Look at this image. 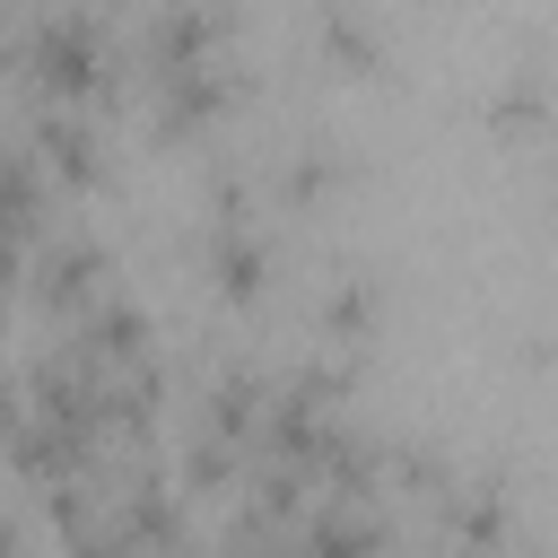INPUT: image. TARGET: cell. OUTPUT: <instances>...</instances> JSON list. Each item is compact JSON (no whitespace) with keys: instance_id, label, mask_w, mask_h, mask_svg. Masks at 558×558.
Listing matches in <instances>:
<instances>
[{"instance_id":"1","label":"cell","mask_w":558,"mask_h":558,"mask_svg":"<svg viewBox=\"0 0 558 558\" xmlns=\"http://www.w3.org/2000/svg\"><path fill=\"white\" fill-rule=\"evenodd\" d=\"M9 78H26L35 105H105L131 87L122 70V17L105 0H17V61Z\"/></svg>"},{"instance_id":"2","label":"cell","mask_w":558,"mask_h":558,"mask_svg":"<svg viewBox=\"0 0 558 558\" xmlns=\"http://www.w3.org/2000/svg\"><path fill=\"white\" fill-rule=\"evenodd\" d=\"M436 558H514L523 549V488L488 462H453V480L418 506Z\"/></svg>"},{"instance_id":"3","label":"cell","mask_w":558,"mask_h":558,"mask_svg":"<svg viewBox=\"0 0 558 558\" xmlns=\"http://www.w3.org/2000/svg\"><path fill=\"white\" fill-rule=\"evenodd\" d=\"M244 105H253V61H244V44L140 78V113H148L157 140H218Z\"/></svg>"},{"instance_id":"4","label":"cell","mask_w":558,"mask_h":558,"mask_svg":"<svg viewBox=\"0 0 558 558\" xmlns=\"http://www.w3.org/2000/svg\"><path fill=\"white\" fill-rule=\"evenodd\" d=\"M288 279V253L270 235V218H201V288L235 314L270 305Z\"/></svg>"},{"instance_id":"5","label":"cell","mask_w":558,"mask_h":558,"mask_svg":"<svg viewBox=\"0 0 558 558\" xmlns=\"http://www.w3.org/2000/svg\"><path fill=\"white\" fill-rule=\"evenodd\" d=\"M17 288H26V305L44 323H70L87 296L113 288V244L96 227H44L35 253H26V270H17Z\"/></svg>"},{"instance_id":"6","label":"cell","mask_w":558,"mask_h":558,"mask_svg":"<svg viewBox=\"0 0 558 558\" xmlns=\"http://www.w3.org/2000/svg\"><path fill=\"white\" fill-rule=\"evenodd\" d=\"M384 323H392V288H384V270L375 262H323V279H314V296H305V331H314V349H331V357H357V349H375L384 340Z\"/></svg>"},{"instance_id":"7","label":"cell","mask_w":558,"mask_h":558,"mask_svg":"<svg viewBox=\"0 0 558 558\" xmlns=\"http://www.w3.org/2000/svg\"><path fill=\"white\" fill-rule=\"evenodd\" d=\"M253 157H262V201L288 209V218H323V209L357 183V157H349L331 131H288V140L253 148Z\"/></svg>"},{"instance_id":"8","label":"cell","mask_w":558,"mask_h":558,"mask_svg":"<svg viewBox=\"0 0 558 558\" xmlns=\"http://www.w3.org/2000/svg\"><path fill=\"white\" fill-rule=\"evenodd\" d=\"M52 349L78 357V366H96V375H122V366H140V357L166 349V340H157V314H148L140 296L105 288V296H87L70 323H52Z\"/></svg>"},{"instance_id":"9","label":"cell","mask_w":558,"mask_h":558,"mask_svg":"<svg viewBox=\"0 0 558 558\" xmlns=\"http://www.w3.org/2000/svg\"><path fill=\"white\" fill-rule=\"evenodd\" d=\"M17 140H26V157L44 166V183H70V192H96L105 166H113V140H105V122H96L87 105H35Z\"/></svg>"},{"instance_id":"10","label":"cell","mask_w":558,"mask_h":558,"mask_svg":"<svg viewBox=\"0 0 558 558\" xmlns=\"http://www.w3.org/2000/svg\"><path fill=\"white\" fill-rule=\"evenodd\" d=\"M288 532H296V558H401V523L375 497H305Z\"/></svg>"},{"instance_id":"11","label":"cell","mask_w":558,"mask_h":558,"mask_svg":"<svg viewBox=\"0 0 558 558\" xmlns=\"http://www.w3.org/2000/svg\"><path fill=\"white\" fill-rule=\"evenodd\" d=\"M305 44L340 78H384L392 70V26L375 0H305Z\"/></svg>"},{"instance_id":"12","label":"cell","mask_w":558,"mask_h":558,"mask_svg":"<svg viewBox=\"0 0 558 558\" xmlns=\"http://www.w3.org/2000/svg\"><path fill=\"white\" fill-rule=\"evenodd\" d=\"M541 131H549V70H541V52H523V61L488 87V140L541 148Z\"/></svg>"},{"instance_id":"13","label":"cell","mask_w":558,"mask_h":558,"mask_svg":"<svg viewBox=\"0 0 558 558\" xmlns=\"http://www.w3.org/2000/svg\"><path fill=\"white\" fill-rule=\"evenodd\" d=\"M61 558H140V549H131V532L113 514H87V523L61 532Z\"/></svg>"},{"instance_id":"14","label":"cell","mask_w":558,"mask_h":558,"mask_svg":"<svg viewBox=\"0 0 558 558\" xmlns=\"http://www.w3.org/2000/svg\"><path fill=\"white\" fill-rule=\"evenodd\" d=\"M26 549H35V523H26V506L0 488V558H26Z\"/></svg>"},{"instance_id":"15","label":"cell","mask_w":558,"mask_h":558,"mask_svg":"<svg viewBox=\"0 0 558 558\" xmlns=\"http://www.w3.org/2000/svg\"><path fill=\"white\" fill-rule=\"evenodd\" d=\"M17 410H26V366H17V357H0V436L17 427Z\"/></svg>"},{"instance_id":"16","label":"cell","mask_w":558,"mask_h":558,"mask_svg":"<svg viewBox=\"0 0 558 558\" xmlns=\"http://www.w3.org/2000/svg\"><path fill=\"white\" fill-rule=\"evenodd\" d=\"M9 61H17V0H0V78H9Z\"/></svg>"},{"instance_id":"17","label":"cell","mask_w":558,"mask_h":558,"mask_svg":"<svg viewBox=\"0 0 558 558\" xmlns=\"http://www.w3.org/2000/svg\"><path fill=\"white\" fill-rule=\"evenodd\" d=\"M0 331H9V288H0Z\"/></svg>"},{"instance_id":"18","label":"cell","mask_w":558,"mask_h":558,"mask_svg":"<svg viewBox=\"0 0 558 558\" xmlns=\"http://www.w3.org/2000/svg\"><path fill=\"white\" fill-rule=\"evenodd\" d=\"M514 558H523V549H514Z\"/></svg>"},{"instance_id":"19","label":"cell","mask_w":558,"mask_h":558,"mask_svg":"<svg viewBox=\"0 0 558 558\" xmlns=\"http://www.w3.org/2000/svg\"><path fill=\"white\" fill-rule=\"evenodd\" d=\"M26 558H35V549H26Z\"/></svg>"}]
</instances>
